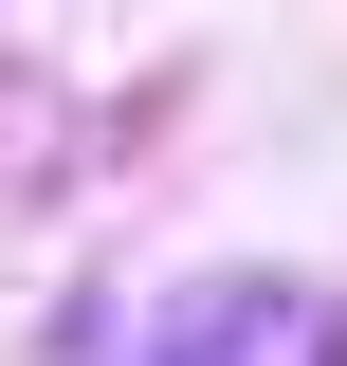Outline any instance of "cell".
I'll use <instances>...</instances> for the list:
<instances>
[{
  "mask_svg": "<svg viewBox=\"0 0 347 366\" xmlns=\"http://www.w3.org/2000/svg\"><path fill=\"white\" fill-rule=\"evenodd\" d=\"M165 366H329V312H311L293 274H219L201 348H165Z\"/></svg>",
  "mask_w": 347,
  "mask_h": 366,
  "instance_id": "obj_1",
  "label": "cell"
}]
</instances>
